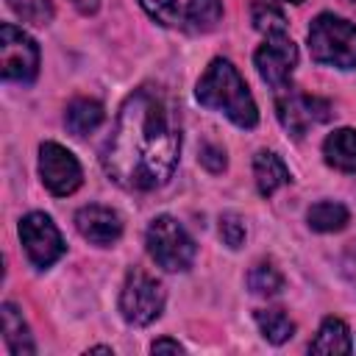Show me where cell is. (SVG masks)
Here are the masks:
<instances>
[{
    "label": "cell",
    "mask_w": 356,
    "mask_h": 356,
    "mask_svg": "<svg viewBox=\"0 0 356 356\" xmlns=\"http://www.w3.org/2000/svg\"><path fill=\"white\" fill-rule=\"evenodd\" d=\"M178 153L181 122L172 100L156 86H139L122 100L100 164L122 189L150 192L170 181Z\"/></svg>",
    "instance_id": "cell-1"
},
{
    "label": "cell",
    "mask_w": 356,
    "mask_h": 356,
    "mask_svg": "<svg viewBox=\"0 0 356 356\" xmlns=\"http://www.w3.org/2000/svg\"><path fill=\"white\" fill-rule=\"evenodd\" d=\"M195 97L200 106L225 114L236 128H256L259 122L256 100L245 78L228 58H211V64L195 86Z\"/></svg>",
    "instance_id": "cell-2"
},
{
    "label": "cell",
    "mask_w": 356,
    "mask_h": 356,
    "mask_svg": "<svg viewBox=\"0 0 356 356\" xmlns=\"http://www.w3.org/2000/svg\"><path fill=\"white\" fill-rule=\"evenodd\" d=\"M309 53L317 64L356 70V25L331 11L317 14L309 25Z\"/></svg>",
    "instance_id": "cell-3"
},
{
    "label": "cell",
    "mask_w": 356,
    "mask_h": 356,
    "mask_svg": "<svg viewBox=\"0 0 356 356\" xmlns=\"http://www.w3.org/2000/svg\"><path fill=\"white\" fill-rule=\"evenodd\" d=\"M145 245H147L150 259L167 273L189 270L195 261V253H197L189 231L170 214H159L150 220V225L145 231Z\"/></svg>",
    "instance_id": "cell-4"
},
{
    "label": "cell",
    "mask_w": 356,
    "mask_h": 356,
    "mask_svg": "<svg viewBox=\"0 0 356 356\" xmlns=\"http://www.w3.org/2000/svg\"><path fill=\"white\" fill-rule=\"evenodd\" d=\"M164 286L142 267H131L120 289V314L131 325H150L164 312Z\"/></svg>",
    "instance_id": "cell-5"
},
{
    "label": "cell",
    "mask_w": 356,
    "mask_h": 356,
    "mask_svg": "<svg viewBox=\"0 0 356 356\" xmlns=\"http://www.w3.org/2000/svg\"><path fill=\"white\" fill-rule=\"evenodd\" d=\"M0 72L17 83H31L39 75V44L14 22L0 28Z\"/></svg>",
    "instance_id": "cell-6"
},
{
    "label": "cell",
    "mask_w": 356,
    "mask_h": 356,
    "mask_svg": "<svg viewBox=\"0 0 356 356\" xmlns=\"http://www.w3.org/2000/svg\"><path fill=\"white\" fill-rule=\"evenodd\" d=\"M19 242L25 248L28 261L39 270H47L50 264H56L67 250L61 231L56 228L53 217L44 211H31L19 220Z\"/></svg>",
    "instance_id": "cell-7"
},
{
    "label": "cell",
    "mask_w": 356,
    "mask_h": 356,
    "mask_svg": "<svg viewBox=\"0 0 356 356\" xmlns=\"http://www.w3.org/2000/svg\"><path fill=\"white\" fill-rule=\"evenodd\" d=\"M39 178L44 189L56 197L72 195L83 184V170L72 150L58 142H42L39 147Z\"/></svg>",
    "instance_id": "cell-8"
},
{
    "label": "cell",
    "mask_w": 356,
    "mask_h": 356,
    "mask_svg": "<svg viewBox=\"0 0 356 356\" xmlns=\"http://www.w3.org/2000/svg\"><path fill=\"white\" fill-rule=\"evenodd\" d=\"M253 64L267 86H273L275 92L289 89L292 72L298 67V47L289 36H267L264 44H259V50L253 53Z\"/></svg>",
    "instance_id": "cell-9"
},
{
    "label": "cell",
    "mask_w": 356,
    "mask_h": 356,
    "mask_svg": "<svg viewBox=\"0 0 356 356\" xmlns=\"http://www.w3.org/2000/svg\"><path fill=\"white\" fill-rule=\"evenodd\" d=\"M275 114H278V122L295 136H306L314 125L325 122L331 117V103L323 100V97H314V95H303V92H284L278 95L275 100Z\"/></svg>",
    "instance_id": "cell-10"
},
{
    "label": "cell",
    "mask_w": 356,
    "mask_h": 356,
    "mask_svg": "<svg viewBox=\"0 0 356 356\" xmlns=\"http://www.w3.org/2000/svg\"><path fill=\"white\" fill-rule=\"evenodd\" d=\"M75 228L86 242L97 248H108L122 236V217L111 206L89 203L75 211Z\"/></svg>",
    "instance_id": "cell-11"
},
{
    "label": "cell",
    "mask_w": 356,
    "mask_h": 356,
    "mask_svg": "<svg viewBox=\"0 0 356 356\" xmlns=\"http://www.w3.org/2000/svg\"><path fill=\"white\" fill-rule=\"evenodd\" d=\"M253 178H256V189L261 197L275 195L281 186H286L292 181L289 167L284 164V159L273 150H259L253 156Z\"/></svg>",
    "instance_id": "cell-12"
},
{
    "label": "cell",
    "mask_w": 356,
    "mask_h": 356,
    "mask_svg": "<svg viewBox=\"0 0 356 356\" xmlns=\"http://www.w3.org/2000/svg\"><path fill=\"white\" fill-rule=\"evenodd\" d=\"M323 159L339 172H356V128H337L323 142Z\"/></svg>",
    "instance_id": "cell-13"
},
{
    "label": "cell",
    "mask_w": 356,
    "mask_h": 356,
    "mask_svg": "<svg viewBox=\"0 0 356 356\" xmlns=\"http://www.w3.org/2000/svg\"><path fill=\"white\" fill-rule=\"evenodd\" d=\"M309 350L312 353H320V356H342V353H350L353 350V342H350L348 325L339 317H325L320 323L314 339L309 342Z\"/></svg>",
    "instance_id": "cell-14"
},
{
    "label": "cell",
    "mask_w": 356,
    "mask_h": 356,
    "mask_svg": "<svg viewBox=\"0 0 356 356\" xmlns=\"http://www.w3.org/2000/svg\"><path fill=\"white\" fill-rule=\"evenodd\" d=\"M0 317H3V339H6V348L11 350V356H33L36 345L28 331V323L22 320V312L14 303H3Z\"/></svg>",
    "instance_id": "cell-15"
},
{
    "label": "cell",
    "mask_w": 356,
    "mask_h": 356,
    "mask_svg": "<svg viewBox=\"0 0 356 356\" xmlns=\"http://www.w3.org/2000/svg\"><path fill=\"white\" fill-rule=\"evenodd\" d=\"M106 111H103V103L92 100V97H75L70 106H67V114H64V122H67V131L72 136H86L92 134L95 128H100Z\"/></svg>",
    "instance_id": "cell-16"
},
{
    "label": "cell",
    "mask_w": 356,
    "mask_h": 356,
    "mask_svg": "<svg viewBox=\"0 0 356 356\" xmlns=\"http://www.w3.org/2000/svg\"><path fill=\"white\" fill-rule=\"evenodd\" d=\"M350 220V211L337 203V200H320L314 203L309 211H306V222L312 231L317 234H334V231H342Z\"/></svg>",
    "instance_id": "cell-17"
},
{
    "label": "cell",
    "mask_w": 356,
    "mask_h": 356,
    "mask_svg": "<svg viewBox=\"0 0 356 356\" xmlns=\"http://www.w3.org/2000/svg\"><path fill=\"white\" fill-rule=\"evenodd\" d=\"M222 19V3L220 0H189L184 11V25L192 33H209Z\"/></svg>",
    "instance_id": "cell-18"
},
{
    "label": "cell",
    "mask_w": 356,
    "mask_h": 356,
    "mask_svg": "<svg viewBox=\"0 0 356 356\" xmlns=\"http://www.w3.org/2000/svg\"><path fill=\"white\" fill-rule=\"evenodd\" d=\"M250 19H253V28L264 36H286V17L275 0H253Z\"/></svg>",
    "instance_id": "cell-19"
},
{
    "label": "cell",
    "mask_w": 356,
    "mask_h": 356,
    "mask_svg": "<svg viewBox=\"0 0 356 356\" xmlns=\"http://www.w3.org/2000/svg\"><path fill=\"white\" fill-rule=\"evenodd\" d=\"M256 325H259L261 337L273 345H284L295 334V323L281 309H259L256 312Z\"/></svg>",
    "instance_id": "cell-20"
},
{
    "label": "cell",
    "mask_w": 356,
    "mask_h": 356,
    "mask_svg": "<svg viewBox=\"0 0 356 356\" xmlns=\"http://www.w3.org/2000/svg\"><path fill=\"white\" fill-rule=\"evenodd\" d=\"M248 286H250V292L270 298L284 289V275L270 259H261L248 270Z\"/></svg>",
    "instance_id": "cell-21"
},
{
    "label": "cell",
    "mask_w": 356,
    "mask_h": 356,
    "mask_svg": "<svg viewBox=\"0 0 356 356\" xmlns=\"http://www.w3.org/2000/svg\"><path fill=\"white\" fill-rule=\"evenodd\" d=\"M6 3L28 25H47L53 19V3L50 0H6Z\"/></svg>",
    "instance_id": "cell-22"
},
{
    "label": "cell",
    "mask_w": 356,
    "mask_h": 356,
    "mask_svg": "<svg viewBox=\"0 0 356 356\" xmlns=\"http://www.w3.org/2000/svg\"><path fill=\"white\" fill-rule=\"evenodd\" d=\"M139 6L145 8V14H147L150 19H156V22L164 25V28H175V25L184 22L181 8H178L175 0H139Z\"/></svg>",
    "instance_id": "cell-23"
},
{
    "label": "cell",
    "mask_w": 356,
    "mask_h": 356,
    "mask_svg": "<svg viewBox=\"0 0 356 356\" xmlns=\"http://www.w3.org/2000/svg\"><path fill=\"white\" fill-rule=\"evenodd\" d=\"M245 220L236 214V211H225V214H220V239L231 248V250H236V248H242V242H245Z\"/></svg>",
    "instance_id": "cell-24"
},
{
    "label": "cell",
    "mask_w": 356,
    "mask_h": 356,
    "mask_svg": "<svg viewBox=\"0 0 356 356\" xmlns=\"http://www.w3.org/2000/svg\"><path fill=\"white\" fill-rule=\"evenodd\" d=\"M197 161L209 170V172H222L225 170V150L220 147V145H214V142H206L203 147H200V156H197Z\"/></svg>",
    "instance_id": "cell-25"
},
{
    "label": "cell",
    "mask_w": 356,
    "mask_h": 356,
    "mask_svg": "<svg viewBox=\"0 0 356 356\" xmlns=\"http://www.w3.org/2000/svg\"><path fill=\"white\" fill-rule=\"evenodd\" d=\"M339 267H342V275H345V281H348V284L356 289V242H350V245L342 250Z\"/></svg>",
    "instance_id": "cell-26"
},
{
    "label": "cell",
    "mask_w": 356,
    "mask_h": 356,
    "mask_svg": "<svg viewBox=\"0 0 356 356\" xmlns=\"http://www.w3.org/2000/svg\"><path fill=\"white\" fill-rule=\"evenodd\" d=\"M150 353H184V345L178 339H170V337H161L150 345Z\"/></svg>",
    "instance_id": "cell-27"
},
{
    "label": "cell",
    "mask_w": 356,
    "mask_h": 356,
    "mask_svg": "<svg viewBox=\"0 0 356 356\" xmlns=\"http://www.w3.org/2000/svg\"><path fill=\"white\" fill-rule=\"evenodd\" d=\"M81 14H95L100 8V0H70Z\"/></svg>",
    "instance_id": "cell-28"
},
{
    "label": "cell",
    "mask_w": 356,
    "mask_h": 356,
    "mask_svg": "<svg viewBox=\"0 0 356 356\" xmlns=\"http://www.w3.org/2000/svg\"><path fill=\"white\" fill-rule=\"evenodd\" d=\"M86 353H114V350H111L108 345H95V348H89Z\"/></svg>",
    "instance_id": "cell-29"
},
{
    "label": "cell",
    "mask_w": 356,
    "mask_h": 356,
    "mask_svg": "<svg viewBox=\"0 0 356 356\" xmlns=\"http://www.w3.org/2000/svg\"><path fill=\"white\" fill-rule=\"evenodd\" d=\"M275 3H295V6H300L303 0H275Z\"/></svg>",
    "instance_id": "cell-30"
}]
</instances>
